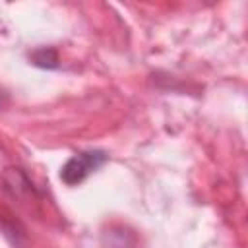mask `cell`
Returning <instances> with one entry per match:
<instances>
[{"mask_svg": "<svg viewBox=\"0 0 248 248\" xmlns=\"http://www.w3.org/2000/svg\"><path fill=\"white\" fill-rule=\"evenodd\" d=\"M105 161V155L103 153H81V155H76L72 157L66 167L62 169V180L68 182V184H76V182H81L91 170H95L101 163Z\"/></svg>", "mask_w": 248, "mask_h": 248, "instance_id": "cell-1", "label": "cell"}]
</instances>
